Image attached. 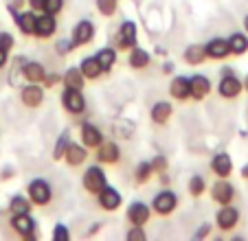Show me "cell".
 I'll return each instance as SVG.
<instances>
[{
	"label": "cell",
	"mask_w": 248,
	"mask_h": 241,
	"mask_svg": "<svg viewBox=\"0 0 248 241\" xmlns=\"http://www.w3.org/2000/svg\"><path fill=\"white\" fill-rule=\"evenodd\" d=\"M106 184H108V178H106V171H103L101 165H90L84 171V176H81V186H84V191L88 195H94V197H97V193Z\"/></svg>",
	"instance_id": "obj_1"
},
{
	"label": "cell",
	"mask_w": 248,
	"mask_h": 241,
	"mask_svg": "<svg viewBox=\"0 0 248 241\" xmlns=\"http://www.w3.org/2000/svg\"><path fill=\"white\" fill-rule=\"evenodd\" d=\"M27 195L33 202V206H46V204H51V199H53V189L44 178H35V180L29 182Z\"/></svg>",
	"instance_id": "obj_2"
},
{
	"label": "cell",
	"mask_w": 248,
	"mask_h": 241,
	"mask_svg": "<svg viewBox=\"0 0 248 241\" xmlns=\"http://www.w3.org/2000/svg\"><path fill=\"white\" fill-rule=\"evenodd\" d=\"M62 107L66 110V114L79 116L86 112V97L79 88H64L62 92Z\"/></svg>",
	"instance_id": "obj_3"
},
{
	"label": "cell",
	"mask_w": 248,
	"mask_h": 241,
	"mask_svg": "<svg viewBox=\"0 0 248 241\" xmlns=\"http://www.w3.org/2000/svg\"><path fill=\"white\" fill-rule=\"evenodd\" d=\"M176 209H178V197L169 189L156 193L154 199H152V213H156L158 217H169Z\"/></svg>",
	"instance_id": "obj_4"
},
{
	"label": "cell",
	"mask_w": 248,
	"mask_h": 241,
	"mask_svg": "<svg viewBox=\"0 0 248 241\" xmlns=\"http://www.w3.org/2000/svg\"><path fill=\"white\" fill-rule=\"evenodd\" d=\"M11 230L20 237V239H35V219L31 213H16L11 215Z\"/></svg>",
	"instance_id": "obj_5"
},
{
	"label": "cell",
	"mask_w": 248,
	"mask_h": 241,
	"mask_svg": "<svg viewBox=\"0 0 248 241\" xmlns=\"http://www.w3.org/2000/svg\"><path fill=\"white\" fill-rule=\"evenodd\" d=\"M211 199L216 204L224 206V204H233L235 199V186L229 182V178H217V182H213V186L209 189Z\"/></svg>",
	"instance_id": "obj_6"
},
{
	"label": "cell",
	"mask_w": 248,
	"mask_h": 241,
	"mask_svg": "<svg viewBox=\"0 0 248 241\" xmlns=\"http://www.w3.org/2000/svg\"><path fill=\"white\" fill-rule=\"evenodd\" d=\"M94 151H97L94 158H97L99 165H108V167H112V165H117L119 160H121V147H119L114 140H103Z\"/></svg>",
	"instance_id": "obj_7"
},
{
	"label": "cell",
	"mask_w": 248,
	"mask_h": 241,
	"mask_svg": "<svg viewBox=\"0 0 248 241\" xmlns=\"http://www.w3.org/2000/svg\"><path fill=\"white\" fill-rule=\"evenodd\" d=\"M123 197L121 193H119L114 186L106 184L101 191L97 193V206L101 211H108V213H114V211H119V206H121Z\"/></svg>",
	"instance_id": "obj_8"
},
{
	"label": "cell",
	"mask_w": 248,
	"mask_h": 241,
	"mask_svg": "<svg viewBox=\"0 0 248 241\" xmlns=\"http://www.w3.org/2000/svg\"><path fill=\"white\" fill-rule=\"evenodd\" d=\"M237 224H239V211L235 209L233 204H224L216 213V226L220 228L222 232L235 230V228H237Z\"/></svg>",
	"instance_id": "obj_9"
},
{
	"label": "cell",
	"mask_w": 248,
	"mask_h": 241,
	"mask_svg": "<svg viewBox=\"0 0 248 241\" xmlns=\"http://www.w3.org/2000/svg\"><path fill=\"white\" fill-rule=\"evenodd\" d=\"M152 217V206H147L145 202L134 199L125 211V219L130 222V226H145Z\"/></svg>",
	"instance_id": "obj_10"
},
{
	"label": "cell",
	"mask_w": 248,
	"mask_h": 241,
	"mask_svg": "<svg viewBox=\"0 0 248 241\" xmlns=\"http://www.w3.org/2000/svg\"><path fill=\"white\" fill-rule=\"evenodd\" d=\"M79 138H81V145H84L88 151H94V149L99 147V145L103 143V134L101 130H99L94 123H90V120H86V123H81L79 127Z\"/></svg>",
	"instance_id": "obj_11"
},
{
	"label": "cell",
	"mask_w": 248,
	"mask_h": 241,
	"mask_svg": "<svg viewBox=\"0 0 248 241\" xmlns=\"http://www.w3.org/2000/svg\"><path fill=\"white\" fill-rule=\"evenodd\" d=\"M136 46V24L132 20H123L117 31V48L119 51H130Z\"/></svg>",
	"instance_id": "obj_12"
},
{
	"label": "cell",
	"mask_w": 248,
	"mask_h": 241,
	"mask_svg": "<svg viewBox=\"0 0 248 241\" xmlns=\"http://www.w3.org/2000/svg\"><path fill=\"white\" fill-rule=\"evenodd\" d=\"M244 90V81H239L237 77H235V73L231 75H222L220 84H217V92H220L222 99H237L239 94H242Z\"/></svg>",
	"instance_id": "obj_13"
},
{
	"label": "cell",
	"mask_w": 248,
	"mask_h": 241,
	"mask_svg": "<svg viewBox=\"0 0 248 241\" xmlns=\"http://www.w3.org/2000/svg\"><path fill=\"white\" fill-rule=\"evenodd\" d=\"M20 101H22L24 107L29 110H35L44 103V88L40 84H29L20 90Z\"/></svg>",
	"instance_id": "obj_14"
},
{
	"label": "cell",
	"mask_w": 248,
	"mask_h": 241,
	"mask_svg": "<svg viewBox=\"0 0 248 241\" xmlns=\"http://www.w3.org/2000/svg\"><path fill=\"white\" fill-rule=\"evenodd\" d=\"M57 31V15H51V14H40L38 20H35V33L33 35L38 40H51Z\"/></svg>",
	"instance_id": "obj_15"
},
{
	"label": "cell",
	"mask_w": 248,
	"mask_h": 241,
	"mask_svg": "<svg viewBox=\"0 0 248 241\" xmlns=\"http://www.w3.org/2000/svg\"><path fill=\"white\" fill-rule=\"evenodd\" d=\"M70 40H73L75 48L90 44L94 40V24L90 22V20H79V22L75 24V29H73V35H70Z\"/></svg>",
	"instance_id": "obj_16"
},
{
	"label": "cell",
	"mask_w": 248,
	"mask_h": 241,
	"mask_svg": "<svg viewBox=\"0 0 248 241\" xmlns=\"http://www.w3.org/2000/svg\"><path fill=\"white\" fill-rule=\"evenodd\" d=\"M11 14H14V20H16V27L20 29V33L27 37H31L33 33H35V20H38V14L33 9L29 11H16L14 7H11Z\"/></svg>",
	"instance_id": "obj_17"
},
{
	"label": "cell",
	"mask_w": 248,
	"mask_h": 241,
	"mask_svg": "<svg viewBox=\"0 0 248 241\" xmlns=\"http://www.w3.org/2000/svg\"><path fill=\"white\" fill-rule=\"evenodd\" d=\"M204 48H206V57L213 61H222L231 55L229 40H224V37H213V40H209V42L204 44Z\"/></svg>",
	"instance_id": "obj_18"
},
{
	"label": "cell",
	"mask_w": 248,
	"mask_h": 241,
	"mask_svg": "<svg viewBox=\"0 0 248 241\" xmlns=\"http://www.w3.org/2000/svg\"><path fill=\"white\" fill-rule=\"evenodd\" d=\"M169 94H171V99H176V101H187V99H191V77H183V75L173 77L171 84H169Z\"/></svg>",
	"instance_id": "obj_19"
},
{
	"label": "cell",
	"mask_w": 248,
	"mask_h": 241,
	"mask_svg": "<svg viewBox=\"0 0 248 241\" xmlns=\"http://www.w3.org/2000/svg\"><path fill=\"white\" fill-rule=\"evenodd\" d=\"M86 160H88V149H86L84 145L70 143V145H68V149H66V153H64V163H66V167L77 169V167H81V165H84Z\"/></svg>",
	"instance_id": "obj_20"
},
{
	"label": "cell",
	"mask_w": 248,
	"mask_h": 241,
	"mask_svg": "<svg viewBox=\"0 0 248 241\" xmlns=\"http://www.w3.org/2000/svg\"><path fill=\"white\" fill-rule=\"evenodd\" d=\"M211 171L216 173L217 178H231V173H233V158L226 151L216 153L213 160H211Z\"/></svg>",
	"instance_id": "obj_21"
},
{
	"label": "cell",
	"mask_w": 248,
	"mask_h": 241,
	"mask_svg": "<svg viewBox=\"0 0 248 241\" xmlns=\"http://www.w3.org/2000/svg\"><path fill=\"white\" fill-rule=\"evenodd\" d=\"M173 114V105L169 101H156L150 110V119L154 125H167Z\"/></svg>",
	"instance_id": "obj_22"
},
{
	"label": "cell",
	"mask_w": 248,
	"mask_h": 241,
	"mask_svg": "<svg viewBox=\"0 0 248 241\" xmlns=\"http://www.w3.org/2000/svg\"><path fill=\"white\" fill-rule=\"evenodd\" d=\"M211 79L206 75H193L191 77V99L193 101H202V99L209 97L211 92Z\"/></svg>",
	"instance_id": "obj_23"
},
{
	"label": "cell",
	"mask_w": 248,
	"mask_h": 241,
	"mask_svg": "<svg viewBox=\"0 0 248 241\" xmlns=\"http://www.w3.org/2000/svg\"><path fill=\"white\" fill-rule=\"evenodd\" d=\"M79 70H81V75L86 77V81H94V79H99L103 75V68H101V64H99L97 55L84 57V60L79 61Z\"/></svg>",
	"instance_id": "obj_24"
},
{
	"label": "cell",
	"mask_w": 248,
	"mask_h": 241,
	"mask_svg": "<svg viewBox=\"0 0 248 241\" xmlns=\"http://www.w3.org/2000/svg\"><path fill=\"white\" fill-rule=\"evenodd\" d=\"M22 77L27 79L29 84H42L44 77H46V68L40 61H24Z\"/></svg>",
	"instance_id": "obj_25"
},
{
	"label": "cell",
	"mask_w": 248,
	"mask_h": 241,
	"mask_svg": "<svg viewBox=\"0 0 248 241\" xmlns=\"http://www.w3.org/2000/svg\"><path fill=\"white\" fill-rule=\"evenodd\" d=\"M127 53H130V55H127V66H130L132 70H145L147 66H150L152 57H150V53H147L145 48L134 46V48H130Z\"/></svg>",
	"instance_id": "obj_26"
},
{
	"label": "cell",
	"mask_w": 248,
	"mask_h": 241,
	"mask_svg": "<svg viewBox=\"0 0 248 241\" xmlns=\"http://www.w3.org/2000/svg\"><path fill=\"white\" fill-rule=\"evenodd\" d=\"M62 84H64V88H79V90H84L86 77L81 75L79 66H70V68L62 75Z\"/></svg>",
	"instance_id": "obj_27"
},
{
	"label": "cell",
	"mask_w": 248,
	"mask_h": 241,
	"mask_svg": "<svg viewBox=\"0 0 248 241\" xmlns=\"http://www.w3.org/2000/svg\"><path fill=\"white\" fill-rule=\"evenodd\" d=\"M206 60H209V57H206V48L202 46V44H191V46L185 48V61H187L189 66H200V64H204Z\"/></svg>",
	"instance_id": "obj_28"
},
{
	"label": "cell",
	"mask_w": 248,
	"mask_h": 241,
	"mask_svg": "<svg viewBox=\"0 0 248 241\" xmlns=\"http://www.w3.org/2000/svg\"><path fill=\"white\" fill-rule=\"evenodd\" d=\"M154 176V167H152V160H140L134 169V182L136 184H147Z\"/></svg>",
	"instance_id": "obj_29"
},
{
	"label": "cell",
	"mask_w": 248,
	"mask_h": 241,
	"mask_svg": "<svg viewBox=\"0 0 248 241\" xmlns=\"http://www.w3.org/2000/svg\"><path fill=\"white\" fill-rule=\"evenodd\" d=\"M97 60H99V64H101L103 73H110V70H112V66L117 64V48H114V46L101 48V51L97 53Z\"/></svg>",
	"instance_id": "obj_30"
},
{
	"label": "cell",
	"mask_w": 248,
	"mask_h": 241,
	"mask_svg": "<svg viewBox=\"0 0 248 241\" xmlns=\"http://www.w3.org/2000/svg\"><path fill=\"white\" fill-rule=\"evenodd\" d=\"M229 46H231V55H235V57L248 53V35H244V33H233V35L229 37Z\"/></svg>",
	"instance_id": "obj_31"
},
{
	"label": "cell",
	"mask_w": 248,
	"mask_h": 241,
	"mask_svg": "<svg viewBox=\"0 0 248 241\" xmlns=\"http://www.w3.org/2000/svg\"><path fill=\"white\" fill-rule=\"evenodd\" d=\"M73 143V140H70V132L68 130H64L60 134V138H57V143H55V147H53V160H55V163H60V160H64V153H66V149H68V145Z\"/></svg>",
	"instance_id": "obj_32"
},
{
	"label": "cell",
	"mask_w": 248,
	"mask_h": 241,
	"mask_svg": "<svg viewBox=\"0 0 248 241\" xmlns=\"http://www.w3.org/2000/svg\"><path fill=\"white\" fill-rule=\"evenodd\" d=\"M31 206H33V202L29 199V195H27V197H24V195H14V197L9 199L11 215H16V213H31Z\"/></svg>",
	"instance_id": "obj_33"
},
{
	"label": "cell",
	"mask_w": 248,
	"mask_h": 241,
	"mask_svg": "<svg viewBox=\"0 0 248 241\" xmlns=\"http://www.w3.org/2000/svg\"><path fill=\"white\" fill-rule=\"evenodd\" d=\"M187 189H189V195H191V197H200V195L206 191V180L202 176H191L189 178Z\"/></svg>",
	"instance_id": "obj_34"
},
{
	"label": "cell",
	"mask_w": 248,
	"mask_h": 241,
	"mask_svg": "<svg viewBox=\"0 0 248 241\" xmlns=\"http://www.w3.org/2000/svg\"><path fill=\"white\" fill-rule=\"evenodd\" d=\"M97 11L103 15V18H112L119 9V0H97Z\"/></svg>",
	"instance_id": "obj_35"
},
{
	"label": "cell",
	"mask_w": 248,
	"mask_h": 241,
	"mask_svg": "<svg viewBox=\"0 0 248 241\" xmlns=\"http://www.w3.org/2000/svg\"><path fill=\"white\" fill-rule=\"evenodd\" d=\"M152 167H154V173H156V176H160V173H167L169 160L163 156V153H156V156L152 158Z\"/></svg>",
	"instance_id": "obj_36"
},
{
	"label": "cell",
	"mask_w": 248,
	"mask_h": 241,
	"mask_svg": "<svg viewBox=\"0 0 248 241\" xmlns=\"http://www.w3.org/2000/svg\"><path fill=\"white\" fill-rule=\"evenodd\" d=\"M70 51H75V44H73V40H57V42H55V53L60 57H66Z\"/></svg>",
	"instance_id": "obj_37"
},
{
	"label": "cell",
	"mask_w": 248,
	"mask_h": 241,
	"mask_svg": "<svg viewBox=\"0 0 248 241\" xmlns=\"http://www.w3.org/2000/svg\"><path fill=\"white\" fill-rule=\"evenodd\" d=\"M125 239L127 241H145L147 235L143 230V226H130V230L125 232Z\"/></svg>",
	"instance_id": "obj_38"
},
{
	"label": "cell",
	"mask_w": 248,
	"mask_h": 241,
	"mask_svg": "<svg viewBox=\"0 0 248 241\" xmlns=\"http://www.w3.org/2000/svg\"><path fill=\"white\" fill-rule=\"evenodd\" d=\"M16 46V37L9 31H0V48L7 53H11V48Z\"/></svg>",
	"instance_id": "obj_39"
},
{
	"label": "cell",
	"mask_w": 248,
	"mask_h": 241,
	"mask_svg": "<svg viewBox=\"0 0 248 241\" xmlns=\"http://www.w3.org/2000/svg\"><path fill=\"white\" fill-rule=\"evenodd\" d=\"M62 9H64V0H46V5H44V11L51 15H60Z\"/></svg>",
	"instance_id": "obj_40"
},
{
	"label": "cell",
	"mask_w": 248,
	"mask_h": 241,
	"mask_svg": "<svg viewBox=\"0 0 248 241\" xmlns=\"http://www.w3.org/2000/svg\"><path fill=\"white\" fill-rule=\"evenodd\" d=\"M53 239L55 241H68L70 239V230L64 226V224H57V226L53 228Z\"/></svg>",
	"instance_id": "obj_41"
},
{
	"label": "cell",
	"mask_w": 248,
	"mask_h": 241,
	"mask_svg": "<svg viewBox=\"0 0 248 241\" xmlns=\"http://www.w3.org/2000/svg\"><path fill=\"white\" fill-rule=\"evenodd\" d=\"M46 88H55L57 84H62V75H57V73H51L48 75L46 73V77H44V81H42Z\"/></svg>",
	"instance_id": "obj_42"
},
{
	"label": "cell",
	"mask_w": 248,
	"mask_h": 241,
	"mask_svg": "<svg viewBox=\"0 0 248 241\" xmlns=\"http://www.w3.org/2000/svg\"><path fill=\"white\" fill-rule=\"evenodd\" d=\"M211 230H213V224H202V226L196 230V235H193V239H196V241L204 239V237H209V235H211Z\"/></svg>",
	"instance_id": "obj_43"
},
{
	"label": "cell",
	"mask_w": 248,
	"mask_h": 241,
	"mask_svg": "<svg viewBox=\"0 0 248 241\" xmlns=\"http://www.w3.org/2000/svg\"><path fill=\"white\" fill-rule=\"evenodd\" d=\"M29 2V9H33L35 14H44V5H46V0H27Z\"/></svg>",
	"instance_id": "obj_44"
},
{
	"label": "cell",
	"mask_w": 248,
	"mask_h": 241,
	"mask_svg": "<svg viewBox=\"0 0 248 241\" xmlns=\"http://www.w3.org/2000/svg\"><path fill=\"white\" fill-rule=\"evenodd\" d=\"M7 64H9V53H7V51H2V48H0V70L5 68Z\"/></svg>",
	"instance_id": "obj_45"
},
{
	"label": "cell",
	"mask_w": 248,
	"mask_h": 241,
	"mask_svg": "<svg viewBox=\"0 0 248 241\" xmlns=\"http://www.w3.org/2000/svg\"><path fill=\"white\" fill-rule=\"evenodd\" d=\"M242 178H244V180H248V165H244V167H242Z\"/></svg>",
	"instance_id": "obj_46"
},
{
	"label": "cell",
	"mask_w": 248,
	"mask_h": 241,
	"mask_svg": "<svg viewBox=\"0 0 248 241\" xmlns=\"http://www.w3.org/2000/svg\"><path fill=\"white\" fill-rule=\"evenodd\" d=\"M171 70H173V66L167 61V64H165V73H171Z\"/></svg>",
	"instance_id": "obj_47"
},
{
	"label": "cell",
	"mask_w": 248,
	"mask_h": 241,
	"mask_svg": "<svg viewBox=\"0 0 248 241\" xmlns=\"http://www.w3.org/2000/svg\"><path fill=\"white\" fill-rule=\"evenodd\" d=\"M244 31H248V14L244 15Z\"/></svg>",
	"instance_id": "obj_48"
},
{
	"label": "cell",
	"mask_w": 248,
	"mask_h": 241,
	"mask_svg": "<svg viewBox=\"0 0 248 241\" xmlns=\"http://www.w3.org/2000/svg\"><path fill=\"white\" fill-rule=\"evenodd\" d=\"M244 90H248V75H246V79H244Z\"/></svg>",
	"instance_id": "obj_49"
}]
</instances>
